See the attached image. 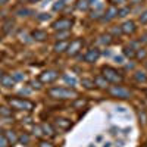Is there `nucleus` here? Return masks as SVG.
<instances>
[{
  "label": "nucleus",
  "mask_w": 147,
  "mask_h": 147,
  "mask_svg": "<svg viewBox=\"0 0 147 147\" xmlns=\"http://www.w3.org/2000/svg\"><path fill=\"white\" fill-rule=\"evenodd\" d=\"M109 94L112 97H118V99H128L131 97V91L122 85H113V87L109 88Z\"/></svg>",
  "instance_id": "obj_4"
},
{
  "label": "nucleus",
  "mask_w": 147,
  "mask_h": 147,
  "mask_svg": "<svg viewBox=\"0 0 147 147\" xmlns=\"http://www.w3.org/2000/svg\"><path fill=\"white\" fill-rule=\"evenodd\" d=\"M84 105H85V100H78V102L74 103V106H75V107H78V106H84Z\"/></svg>",
  "instance_id": "obj_40"
},
{
  "label": "nucleus",
  "mask_w": 147,
  "mask_h": 147,
  "mask_svg": "<svg viewBox=\"0 0 147 147\" xmlns=\"http://www.w3.org/2000/svg\"><path fill=\"white\" fill-rule=\"evenodd\" d=\"M34 134H37V136H41V134H43V132H41V128H40V127H35V128H34Z\"/></svg>",
  "instance_id": "obj_41"
},
{
  "label": "nucleus",
  "mask_w": 147,
  "mask_h": 147,
  "mask_svg": "<svg viewBox=\"0 0 147 147\" xmlns=\"http://www.w3.org/2000/svg\"><path fill=\"white\" fill-rule=\"evenodd\" d=\"M6 138H7V141H9V144L12 143V144H15L16 141H18V136H16V132L15 131H12V129H9V131H6Z\"/></svg>",
  "instance_id": "obj_16"
},
{
  "label": "nucleus",
  "mask_w": 147,
  "mask_h": 147,
  "mask_svg": "<svg viewBox=\"0 0 147 147\" xmlns=\"http://www.w3.org/2000/svg\"><path fill=\"white\" fill-rule=\"evenodd\" d=\"M113 34H121L122 31H121V27H118V28H113V31H112Z\"/></svg>",
  "instance_id": "obj_43"
},
{
  "label": "nucleus",
  "mask_w": 147,
  "mask_h": 147,
  "mask_svg": "<svg viewBox=\"0 0 147 147\" xmlns=\"http://www.w3.org/2000/svg\"><path fill=\"white\" fill-rule=\"evenodd\" d=\"M10 30H13V22L7 21V22L5 24V27H3V31H5V32H10Z\"/></svg>",
  "instance_id": "obj_30"
},
{
  "label": "nucleus",
  "mask_w": 147,
  "mask_h": 147,
  "mask_svg": "<svg viewBox=\"0 0 147 147\" xmlns=\"http://www.w3.org/2000/svg\"><path fill=\"white\" fill-rule=\"evenodd\" d=\"M136 30H137V27H136V22L134 21H125L121 25V31L124 34H134Z\"/></svg>",
  "instance_id": "obj_9"
},
{
  "label": "nucleus",
  "mask_w": 147,
  "mask_h": 147,
  "mask_svg": "<svg viewBox=\"0 0 147 147\" xmlns=\"http://www.w3.org/2000/svg\"><path fill=\"white\" fill-rule=\"evenodd\" d=\"M31 87L32 88H40V82L38 81H31Z\"/></svg>",
  "instance_id": "obj_38"
},
{
  "label": "nucleus",
  "mask_w": 147,
  "mask_h": 147,
  "mask_svg": "<svg viewBox=\"0 0 147 147\" xmlns=\"http://www.w3.org/2000/svg\"><path fill=\"white\" fill-rule=\"evenodd\" d=\"M81 82H82V85H84L85 88H93L94 87V81H91V80H85L84 78Z\"/></svg>",
  "instance_id": "obj_29"
},
{
  "label": "nucleus",
  "mask_w": 147,
  "mask_h": 147,
  "mask_svg": "<svg viewBox=\"0 0 147 147\" xmlns=\"http://www.w3.org/2000/svg\"><path fill=\"white\" fill-rule=\"evenodd\" d=\"M118 16V9L115 7V6H110L105 13H103V16H102V19L103 21H112L113 18H116Z\"/></svg>",
  "instance_id": "obj_10"
},
{
  "label": "nucleus",
  "mask_w": 147,
  "mask_h": 147,
  "mask_svg": "<svg viewBox=\"0 0 147 147\" xmlns=\"http://www.w3.org/2000/svg\"><path fill=\"white\" fill-rule=\"evenodd\" d=\"M132 2L136 3V5H138V3H140V0H132Z\"/></svg>",
  "instance_id": "obj_46"
},
{
  "label": "nucleus",
  "mask_w": 147,
  "mask_h": 147,
  "mask_svg": "<svg viewBox=\"0 0 147 147\" xmlns=\"http://www.w3.org/2000/svg\"><path fill=\"white\" fill-rule=\"evenodd\" d=\"M66 6V0H56V2L53 3V10L55 12H60V10H63Z\"/></svg>",
  "instance_id": "obj_17"
},
{
  "label": "nucleus",
  "mask_w": 147,
  "mask_h": 147,
  "mask_svg": "<svg viewBox=\"0 0 147 147\" xmlns=\"http://www.w3.org/2000/svg\"><path fill=\"white\" fill-rule=\"evenodd\" d=\"M38 147H53V146H52L50 143H47V141H40Z\"/></svg>",
  "instance_id": "obj_37"
},
{
  "label": "nucleus",
  "mask_w": 147,
  "mask_h": 147,
  "mask_svg": "<svg viewBox=\"0 0 147 147\" xmlns=\"http://www.w3.org/2000/svg\"><path fill=\"white\" fill-rule=\"evenodd\" d=\"M99 41L102 44H110V43H112V37H110V35H102Z\"/></svg>",
  "instance_id": "obj_24"
},
{
  "label": "nucleus",
  "mask_w": 147,
  "mask_h": 147,
  "mask_svg": "<svg viewBox=\"0 0 147 147\" xmlns=\"http://www.w3.org/2000/svg\"><path fill=\"white\" fill-rule=\"evenodd\" d=\"M0 84L3 85V87H13V84H15V81H13V78H12V75H2L0 77Z\"/></svg>",
  "instance_id": "obj_12"
},
{
  "label": "nucleus",
  "mask_w": 147,
  "mask_h": 147,
  "mask_svg": "<svg viewBox=\"0 0 147 147\" xmlns=\"http://www.w3.org/2000/svg\"><path fill=\"white\" fill-rule=\"evenodd\" d=\"M52 27H53L56 31H69V28L72 27V19L60 18V19H57L56 22H53Z\"/></svg>",
  "instance_id": "obj_5"
},
{
  "label": "nucleus",
  "mask_w": 147,
  "mask_h": 147,
  "mask_svg": "<svg viewBox=\"0 0 147 147\" xmlns=\"http://www.w3.org/2000/svg\"><path fill=\"white\" fill-rule=\"evenodd\" d=\"M81 47H82V40H80V38L72 40V41H71V44H69V46H68V49H66V52H68V55H69V56H75V55H78V53H80Z\"/></svg>",
  "instance_id": "obj_7"
},
{
  "label": "nucleus",
  "mask_w": 147,
  "mask_h": 147,
  "mask_svg": "<svg viewBox=\"0 0 147 147\" xmlns=\"http://www.w3.org/2000/svg\"><path fill=\"white\" fill-rule=\"evenodd\" d=\"M31 2H38V0H31Z\"/></svg>",
  "instance_id": "obj_48"
},
{
  "label": "nucleus",
  "mask_w": 147,
  "mask_h": 147,
  "mask_svg": "<svg viewBox=\"0 0 147 147\" xmlns=\"http://www.w3.org/2000/svg\"><path fill=\"white\" fill-rule=\"evenodd\" d=\"M0 115H3V116H10V115H12V109L0 107Z\"/></svg>",
  "instance_id": "obj_32"
},
{
  "label": "nucleus",
  "mask_w": 147,
  "mask_h": 147,
  "mask_svg": "<svg viewBox=\"0 0 147 147\" xmlns=\"http://www.w3.org/2000/svg\"><path fill=\"white\" fill-rule=\"evenodd\" d=\"M136 80L138 82H147V77H146V74L144 72H136Z\"/></svg>",
  "instance_id": "obj_21"
},
{
  "label": "nucleus",
  "mask_w": 147,
  "mask_h": 147,
  "mask_svg": "<svg viewBox=\"0 0 147 147\" xmlns=\"http://www.w3.org/2000/svg\"><path fill=\"white\" fill-rule=\"evenodd\" d=\"M57 77H59V72H56V71H44L38 80L43 84H52L57 80Z\"/></svg>",
  "instance_id": "obj_6"
},
{
  "label": "nucleus",
  "mask_w": 147,
  "mask_h": 147,
  "mask_svg": "<svg viewBox=\"0 0 147 147\" xmlns=\"http://www.w3.org/2000/svg\"><path fill=\"white\" fill-rule=\"evenodd\" d=\"M124 55L127 57H136V50L131 46H127V47H124Z\"/></svg>",
  "instance_id": "obj_19"
},
{
  "label": "nucleus",
  "mask_w": 147,
  "mask_h": 147,
  "mask_svg": "<svg viewBox=\"0 0 147 147\" xmlns=\"http://www.w3.org/2000/svg\"><path fill=\"white\" fill-rule=\"evenodd\" d=\"M115 60H116L118 63H124V62H122V60H124V57H122V56H116V57H115Z\"/></svg>",
  "instance_id": "obj_42"
},
{
  "label": "nucleus",
  "mask_w": 147,
  "mask_h": 147,
  "mask_svg": "<svg viewBox=\"0 0 147 147\" xmlns=\"http://www.w3.org/2000/svg\"><path fill=\"white\" fill-rule=\"evenodd\" d=\"M32 38L37 40V41H44L47 38V32L44 30H35L32 32Z\"/></svg>",
  "instance_id": "obj_14"
},
{
  "label": "nucleus",
  "mask_w": 147,
  "mask_h": 147,
  "mask_svg": "<svg viewBox=\"0 0 147 147\" xmlns=\"http://www.w3.org/2000/svg\"><path fill=\"white\" fill-rule=\"evenodd\" d=\"M41 129L44 131V134H46V136H53V134H55L53 128H52L50 125H47V124H43V125H41Z\"/></svg>",
  "instance_id": "obj_20"
},
{
  "label": "nucleus",
  "mask_w": 147,
  "mask_h": 147,
  "mask_svg": "<svg viewBox=\"0 0 147 147\" xmlns=\"http://www.w3.org/2000/svg\"><path fill=\"white\" fill-rule=\"evenodd\" d=\"M12 78H13L15 82L16 81H24V80H25V75H24L22 72H13V74H12Z\"/></svg>",
  "instance_id": "obj_22"
},
{
  "label": "nucleus",
  "mask_w": 147,
  "mask_h": 147,
  "mask_svg": "<svg viewBox=\"0 0 147 147\" xmlns=\"http://www.w3.org/2000/svg\"><path fill=\"white\" fill-rule=\"evenodd\" d=\"M102 75L107 80V82H113V84H118L124 80V77L121 75V72H118L115 68L112 66H105L102 69Z\"/></svg>",
  "instance_id": "obj_3"
},
{
  "label": "nucleus",
  "mask_w": 147,
  "mask_h": 147,
  "mask_svg": "<svg viewBox=\"0 0 147 147\" xmlns=\"http://www.w3.org/2000/svg\"><path fill=\"white\" fill-rule=\"evenodd\" d=\"M32 12L30 10V9H19L18 12H16V15L18 16H28V15H31Z\"/></svg>",
  "instance_id": "obj_26"
},
{
  "label": "nucleus",
  "mask_w": 147,
  "mask_h": 147,
  "mask_svg": "<svg viewBox=\"0 0 147 147\" xmlns=\"http://www.w3.org/2000/svg\"><path fill=\"white\" fill-rule=\"evenodd\" d=\"M7 102H9L10 107L15 110H27V112H30V110H32L35 107V105L31 100L21 99V97H9Z\"/></svg>",
  "instance_id": "obj_2"
},
{
  "label": "nucleus",
  "mask_w": 147,
  "mask_h": 147,
  "mask_svg": "<svg viewBox=\"0 0 147 147\" xmlns=\"http://www.w3.org/2000/svg\"><path fill=\"white\" fill-rule=\"evenodd\" d=\"M127 0H110V3H112V6H115V5H118V3H125Z\"/></svg>",
  "instance_id": "obj_39"
},
{
  "label": "nucleus",
  "mask_w": 147,
  "mask_h": 147,
  "mask_svg": "<svg viewBox=\"0 0 147 147\" xmlns=\"http://www.w3.org/2000/svg\"><path fill=\"white\" fill-rule=\"evenodd\" d=\"M94 85H97V87H99V88H107V80L103 77V75H97L94 80Z\"/></svg>",
  "instance_id": "obj_13"
},
{
  "label": "nucleus",
  "mask_w": 147,
  "mask_h": 147,
  "mask_svg": "<svg viewBox=\"0 0 147 147\" xmlns=\"http://www.w3.org/2000/svg\"><path fill=\"white\" fill-rule=\"evenodd\" d=\"M99 57H100V50L99 49H90V50L84 55V60L88 62V63H94Z\"/></svg>",
  "instance_id": "obj_8"
},
{
  "label": "nucleus",
  "mask_w": 147,
  "mask_h": 147,
  "mask_svg": "<svg viewBox=\"0 0 147 147\" xmlns=\"http://www.w3.org/2000/svg\"><path fill=\"white\" fill-rule=\"evenodd\" d=\"M129 13V7H122V9H118V16L121 18H124Z\"/></svg>",
  "instance_id": "obj_27"
},
{
  "label": "nucleus",
  "mask_w": 147,
  "mask_h": 147,
  "mask_svg": "<svg viewBox=\"0 0 147 147\" xmlns=\"http://www.w3.org/2000/svg\"><path fill=\"white\" fill-rule=\"evenodd\" d=\"M38 19L40 21H49V19H50V15H49V13H41L38 16Z\"/></svg>",
  "instance_id": "obj_36"
},
{
  "label": "nucleus",
  "mask_w": 147,
  "mask_h": 147,
  "mask_svg": "<svg viewBox=\"0 0 147 147\" xmlns=\"http://www.w3.org/2000/svg\"><path fill=\"white\" fill-rule=\"evenodd\" d=\"M68 46H69V44H68L66 41H63V40H62V41H57V43L55 44V47H53V50H55L56 53H62V52H65L66 49H68Z\"/></svg>",
  "instance_id": "obj_15"
},
{
  "label": "nucleus",
  "mask_w": 147,
  "mask_h": 147,
  "mask_svg": "<svg viewBox=\"0 0 147 147\" xmlns=\"http://www.w3.org/2000/svg\"><path fill=\"white\" fill-rule=\"evenodd\" d=\"M6 2H7V0H0V6H2V5H5Z\"/></svg>",
  "instance_id": "obj_44"
},
{
  "label": "nucleus",
  "mask_w": 147,
  "mask_h": 147,
  "mask_svg": "<svg viewBox=\"0 0 147 147\" xmlns=\"http://www.w3.org/2000/svg\"><path fill=\"white\" fill-rule=\"evenodd\" d=\"M146 50H144V49H138V52H136V56L137 57H141V59H144L146 57Z\"/></svg>",
  "instance_id": "obj_34"
},
{
  "label": "nucleus",
  "mask_w": 147,
  "mask_h": 147,
  "mask_svg": "<svg viewBox=\"0 0 147 147\" xmlns=\"http://www.w3.org/2000/svg\"><path fill=\"white\" fill-rule=\"evenodd\" d=\"M0 56H2V53H0Z\"/></svg>",
  "instance_id": "obj_49"
},
{
  "label": "nucleus",
  "mask_w": 147,
  "mask_h": 147,
  "mask_svg": "<svg viewBox=\"0 0 147 147\" xmlns=\"http://www.w3.org/2000/svg\"><path fill=\"white\" fill-rule=\"evenodd\" d=\"M0 147H9V141L5 134H0Z\"/></svg>",
  "instance_id": "obj_25"
},
{
  "label": "nucleus",
  "mask_w": 147,
  "mask_h": 147,
  "mask_svg": "<svg viewBox=\"0 0 147 147\" xmlns=\"http://www.w3.org/2000/svg\"><path fill=\"white\" fill-rule=\"evenodd\" d=\"M18 141L21 144H28L30 143V136H28V134H22V136L18 137Z\"/></svg>",
  "instance_id": "obj_23"
},
{
  "label": "nucleus",
  "mask_w": 147,
  "mask_h": 147,
  "mask_svg": "<svg viewBox=\"0 0 147 147\" xmlns=\"http://www.w3.org/2000/svg\"><path fill=\"white\" fill-rule=\"evenodd\" d=\"M47 93L52 99H56V100L77 99V96H78L77 90H71V88H65V87H55V88H50Z\"/></svg>",
  "instance_id": "obj_1"
},
{
  "label": "nucleus",
  "mask_w": 147,
  "mask_h": 147,
  "mask_svg": "<svg viewBox=\"0 0 147 147\" xmlns=\"http://www.w3.org/2000/svg\"><path fill=\"white\" fill-rule=\"evenodd\" d=\"M140 22H141V24H147V10L144 12V13H141V16H140Z\"/></svg>",
  "instance_id": "obj_35"
},
{
  "label": "nucleus",
  "mask_w": 147,
  "mask_h": 147,
  "mask_svg": "<svg viewBox=\"0 0 147 147\" xmlns=\"http://www.w3.org/2000/svg\"><path fill=\"white\" fill-rule=\"evenodd\" d=\"M68 35H69V31H59L56 34V38L62 41V40H65V37H68Z\"/></svg>",
  "instance_id": "obj_28"
},
{
  "label": "nucleus",
  "mask_w": 147,
  "mask_h": 147,
  "mask_svg": "<svg viewBox=\"0 0 147 147\" xmlns=\"http://www.w3.org/2000/svg\"><path fill=\"white\" fill-rule=\"evenodd\" d=\"M103 147H110V143H105V146Z\"/></svg>",
  "instance_id": "obj_45"
},
{
  "label": "nucleus",
  "mask_w": 147,
  "mask_h": 147,
  "mask_svg": "<svg viewBox=\"0 0 147 147\" xmlns=\"http://www.w3.org/2000/svg\"><path fill=\"white\" fill-rule=\"evenodd\" d=\"M63 80H65V82L72 84V85H75V84H77V80L74 78V77H71V75H63Z\"/></svg>",
  "instance_id": "obj_31"
},
{
  "label": "nucleus",
  "mask_w": 147,
  "mask_h": 147,
  "mask_svg": "<svg viewBox=\"0 0 147 147\" xmlns=\"http://www.w3.org/2000/svg\"><path fill=\"white\" fill-rule=\"evenodd\" d=\"M88 7H90L88 0H78V3H77V9H80V10H87Z\"/></svg>",
  "instance_id": "obj_18"
},
{
  "label": "nucleus",
  "mask_w": 147,
  "mask_h": 147,
  "mask_svg": "<svg viewBox=\"0 0 147 147\" xmlns=\"http://www.w3.org/2000/svg\"><path fill=\"white\" fill-rule=\"evenodd\" d=\"M3 75V72H2V69H0V77H2Z\"/></svg>",
  "instance_id": "obj_47"
},
{
  "label": "nucleus",
  "mask_w": 147,
  "mask_h": 147,
  "mask_svg": "<svg viewBox=\"0 0 147 147\" xmlns=\"http://www.w3.org/2000/svg\"><path fill=\"white\" fill-rule=\"evenodd\" d=\"M102 12L100 10H94L93 13H91V19H102Z\"/></svg>",
  "instance_id": "obj_33"
},
{
  "label": "nucleus",
  "mask_w": 147,
  "mask_h": 147,
  "mask_svg": "<svg viewBox=\"0 0 147 147\" xmlns=\"http://www.w3.org/2000/svg\"><path fill=\"white\" fill-rule=\"evenodd\" d=\"M55 124H56V127H59V129H68V128H71V125H72L71 121L66 119V118H56Z\"/></svg>",
  "instance_id": "obj_11"
}]
</instances>
